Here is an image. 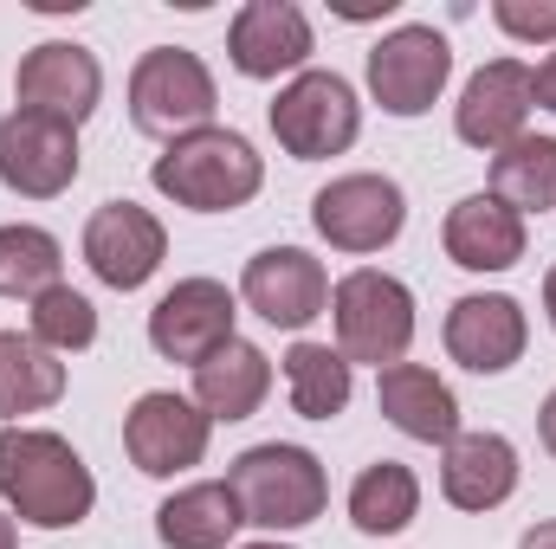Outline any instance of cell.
<instances>
[{"instance_id": "6da1fadb", "label": "cell", "mask_w": 556, "mask_h": 549, "mask_svg": "<svg viewBox=\"0 0 556 549\" xmlns=\"http://www.w3.org/2000/svg\"><path fill=\"white\" fill-rule=\"evenodd\" d=\"M0 505L33 531H78L98 505V478L52 426H0Z\"/></svg>"}, {"instance_id": "7a4b0ae2", "label": "cell", "mask_w": 556, "mask_h": 549, "mask_svg": "<svg viewBox=\"0 0 556 549\" xmlns=\"http://www.w3.org/2000/svg\"><path fill=\"white\" fill-rule=\"evenodd\" d=\"M149 181H155V194H168L188 214H233V207H247L266 188V155L240 137V130L207 124L194 137L168 142L155 155Z\"/></svg>"}, {"instance_id": "3957f363", "label": "cell", "mask_w": 556, "mask_h": 549, "mask_svg": "<svg viewBox=\"0 0 556 549\" xmlns=\"http://www.w3.org/2000/svg\"><path fill=\"white\" fill-rule=\"evenodd\" d=\"M227 491L240 505V524L253 531H304L324 518L330 505V478L317 465L311 446H291V439H266V446H247L233 465H227Z\"/></svg>"}, {"instance_id": "277c9868", "label": "cell", "mask_w": 556, "mask_h": 549, "mask_svg": "<svg viewBox=\"0 0 556 549\" xmlns=\"http://www.w3.org/2000/svg\"><path fill=\"white\" fill-rule=\"evenodd\" d=\"M330 323H337V356L350 369H395L408 362L415 343V291L395 272L356 266L350 278L330 284Z\"/></svg>"}, {"instance_id": "5b68a950", "label": "cell", "mask_w": 556, "mask_h": 549, "mask_svg": "<svg viewBox=\"0 0 556 549\" xmlns=\"http://www.w3.org/2000/svg\"><path fill=\"white\" fill-rule=\"evenodd\" d=\"M220 111V91H214V72L201 65V52L188 46H149L130 72V117L149 137H194L207 130Z\"/></svg>"}, {"instance_id": "8992f818", "label": "cell", "mask_w": 556, "mask_h": 549, "mask_svg": "<svg viewBox=\"0 0 556 549\" xmlns=\"http://www.w3.org/2000/svg\"><path fill=\"white\" fill-rule=\"evenodd\" d=\"M266 117H273V137L291 162L343 155L350 142L363 137V104H356L350 78H337V72H298L273 98Z\"/></svg>"}, {"instance_id": "52a82bcc", "label": "cell", "mask_w": 556, "mask_h": 549, "mask_svg": "<svg viewBox=\"0 0 556 549\" xmlns=\"http://www.w3.org/2000/svg\"><path fill=\"white\" fill-rule=\"evenodd\" d=\"M311 227H317V240L324 246H337V253H382V246H395L402 240V227H408V194H402V181L395 175H337L330 188H317L311 194Z\"/></svg>"}, {"instance_id": "ba28073f", "label": "cell", "mask_w": 556, "mask_h": 549, "mask_svg": "<svg viewBox=\"0 0 556 549\" xmlns=\"http://www.w3.org/2000/svg\"><path fill=\"white\" fill-rule=\"evenodd\" d=\"M453 78V46L433 26H395L369 46V98L389 117H427Z\"/></svg>"}, {"instance_id": "9c48e42d", "label": "cell", "mask_w": 556, "mask_h": 549, "mask_svg": "<svg viewBox=\"0 0 556 549\" xmlns=\"http://www.w3.org/2000/svg\"><path fill=\"white\" fill-rule=\"evenodd\" d=\"M233 317H240V297H233L220 278H181V284L162 291L155 310H149V349H155L162 362L201 369L214 349L233 343Z\"/></svg>"}, {"instance_id": "30bf717a", "label": "cell", "mask_w": 556, "mask_h": 549, "mask_svg": "<svg viewBox=\"0 0 556 549\" xmlns=\"http://www.w3.org/2000/svg\"><path fill=\"white\" fill-rule=\"evenodd\" d=\"M207 439H214V420L175 388H149L124 413V452L142 478H175V472L201 465Z\"/></svg>"}, {"instance_id": "8fae6325", "label": "cell", "mask_w": 556, "mask_h": 549, "mask_svg": "<svg viewBox=\"0 0 556 549\" xmlns=\"http://www.w3.org/2000/svg\"><path fill=\"white\" fill-rule=\"evenodd\" d=\"M85 155H78V130L39 111H7L0 117V188L20 201H52L78 181Z\"/></svg>"}, {"instance_id": "7c38bea8", "label": "cell", "mask_w": 556, "mask_h": 549, "mask_svg": "<svg viewBox=\"0 0 556 549\" xmlns=\"http://www.w3.org/2000/svg\"><path fill=\"white\" fill-rule=\"evenodd\" d=\"M531 104H538V65H525V59H492V65H479V72L466 78V91H459V104H453V137L466 142V149L498 155V149H511V142L525 137Z\"/></svg>"}, {"instance_id": "4fadbf2b", "label": "cell", "mask_w": 556, "mask_h": 549, "mask_svg": "<svg viewBox=\"0 0 556 549\" xmlns=\"http://www.w3.org/2000/svg\"><path fill=\"white\" fill-rule=\"evenodd\" d=\"M13 98H20V111L59 117V124L78 130L98 111V98H104V65L78 39H39L20 59V72H13Z\"/></svg>"}, {"instance_id": "5bb4252c", "label": "cell", "mask_w": 556, "mask_h": 549, "mask_svg": "<svg viewBox=\"0 0 556 549\" xmlns=\"http://www.w3.org/2000/svg\"><path fill=\"white\" fill-rule=\"evenodd\" d=\"M162 259H168V233H162V220L149 207H137V201H104L85 220V266L98 272V284L142 291L149 278L162 272Z\"/></svg>"}, {"instance_id": "9a60e30c", "label": "cell", "mask_w": 556, "mask_h": 549, "mask_svg": "<svg viewBox=\"0 0 556 549\" xmlns=\"http://www.w3.org/2000/svg\"><path fill=\"white\" fill-rule=\"evenodd\" d=\"M240 297H247V310L266 317L273 330H304L311 317L330 310V272H324V259H311L304 246H266V253L247 259Z\"/></svg>"}, {"instance_id": "2e32d148", "label": "cell", "mask_w": 556, "mask_h": 549, "mask_svg": "<svg viewBox=\"0 0 556 549\" xmlns=\"http://www.w3.org/2000/svg\"><path fill=\"white\" fill-rule=\"evenodd\" d=\"M311 52H317V39H311V20H304V7H291V0H247L240 13H233V26H227V59H233V72L240 78H298V72H311Z\"/></svg>"}, {"instance_id": "e0dca14e", "label": "cell", "mask_w": 556, "mask_h": 549, "mask_svg": "<svg viewBox=\"0 0 556 549\" xmlns=\"http://www.w3.org/2000/svg\"><path fill=\"white\" fill-rule=\"evenodd\" d=\"M525 343H531V323H525V304L505 297V291H472L446 310V356L472 375H505L525 362Z\"/></svg>"}, {"instance_id": "ac0fdd59", "label": "cell", "mask_w": 556, "mask_h": 549, "mask_svg": "<svg viewBox=\"0 0 556 549\" xmlns=\"http://www.w3.org/2000/svg\"><path fill=\"white\" fill-rule=\"evenodd\" d=\"M518 446L505 433H453L440 446V498L453 511H498L518 491Z\"/></svg>"}, {"instance_id": "d6986e66", "label": "cell", "mask_w": 556, "mask_h": 549, "mask_svg": "<svg viewBox=\"0 0 556 549\" xmlns=\"http://www.w3.org/2000/svg\"><path fill=\"white\" fill-rule=\"evenodd\" d=\"M440 246L459 272H511L525 259L531 233H525V214H511L498 194H466V201H453Z\"/></svg>"}, {"instance_id": "ffe728a7", "label": "cell", "mask_w": 556, "mask_h": 549, "mask_svg": "<svg viewBox=\"0 0 556 549\" xmlns=\"http://www.w3.org/2000/svg\"><path fill=\"white\" fill-rule=\"evenodd\" d=\"M376 408H382V420H389L395 433H408L420 446H446V439L459 433V401H453V388H446L433 369H420V362H395V369L376 375Z\"/></svg>"}, {"instance_id": "44dd1931", "label": "cell", "mask_w": 556, "mask_h": 549, "mask_svg": "<svg viewBox=\"0 0 556 549\" xmlns=\"http://www.w3.org/2000/svg\"><path fill=\"white\" fill-rule=\"evenodd\" d=\"M266 395H273V356L247 336H233L194 369V408L207 420H253L266 408Z\"/></svg>"}, {"instance_id": "7402d4cb", "label": "cell", "mask_w": 556, "mask_h": 549, "mask_svg": "<svg viewBox=\"0 0 556 549\" xmlns=\"http://www.w3.org/2000/svg\"><path fill=\"white\" fill-rule=\"evenodd\" d=\"M240 531V505L220 478H201V485H181L155 505V537L162 549H227Z\"/></svg>"}, {"instance_id": "603a6c76", "label": "cell", "mask_w": 556, "mask_h": 549, "mask_svg": "<svg viewBox=\"0 0 556 549\" xmlns=\"http://www.w3.org/2000/svg\"><path fill=\"white\" fill-rule=\"evenodd\" d=\"M59 395H65V362L33 336L0 330V420L20 426L26 413H46Z\"/></svg>"}, {"instance_id": "cb8c5ba5", "label": "cell", "mask_w": 556, "mask_h": 549, "mask_svg": "<svg viewBox=\"0 0 556 549\" xmlns=\"http://www.w3.org/2000/svg\"><path fill=\"white\" fill-rule=\"evenodd\" d=\"M420 518V478L402 465V459H376L356 472L350 485V524L363 537H402Z\"/></svg>"}, {"instance_id": "d4e9b609", "label": "cell", "mask_w": 556, "mask_h": 549, "mask_svg": "<svg viewBox=\"0 0 556 549\" xmlns=\"http://www.w3.org/2000/svg\"><path fill=\"white\" fill-rule=\"evenodd\" d=\"M285 395L298 420H337L356 395V369L330 343H291L285 349Z\"/></svg>"}, {"instance_id": "484cf974", "label": "cell", "mask_w": 556, "mask_h": 549, "mask_svg": "<svg viewBox=\"0 0 556 549\" xmlns=\"http://www.w3.org/2000/svg\"><path fill=\"white\" fill-rule=\"evenodd\" d=\"M511 214H551L556 207V137H525L492 155V188Z\"/></svg>"}, {"instance_id": "4316f807", "label": "cell", "mask_w": 556, "mask_h": 549, "mask_svg": "<svg viewBox=\"0 0 556 549\" xmlns=\"http://www.w3.org/2000/svg\"><path fill=\"white\" fill-rule=\"evenodd\" d=\"M65 272V246L46 227H0V297H39Z\"/></svg>"}, {"instance_id": "83f0119b", "label": "cell", "mask_w": 556, "mask_h": 549, "mask_svg": "<svg viewBox=\"0 0 556 549\" xmlns=\"http://www.w3.org/2000/svg\"><path fill=\"white\" fill-rule=\"evenodd\" d=\"M26 336L46 343L52 356H78V349L98 343V304L85 291H72V284H52V291L33 297V330Z\"/></svg>"}, {"instance_id": "f1b7e54d", "label": "cell", "mask_w": 556, "mask_h": 549, "mask_svg": "<svg viewBox=\"0 0 556 549\" xmlns=\"http://www.w3.org/2000/svg\"><path fill=\"white\" fill-rule=\"evenodd\" d=\"M492 20L525 46H556V0H492Z\"/></svg>"}, {"instance_id": "f546056e", "label": "cell", "mask_w": 556, "mask_h": 549, "mask_svg": "<svg viewBox=\"0 0 556 549\" xmlns=\"http://www.w3.org/2000/svg\"><path fill=\"white\" fill-rule=\"evenodd\" d=\"M538 111H556V52L538 65Z\"/></svg>"}, {"instance_id": "4dcf8cb0", "label": "cell", "mask_w": 556, "mask_h": 549, "mask_svg": "<svg viewBox=\"0 0 556 549\" xmlns=\"http://www.w3.org/2000/svg\"><path fill=\"white\" fill-rule=\"evenodd\" d=\"M538 439H544V452L556 459V395L544 401V408H538Z\"/></svg>"}, {"instance_id": "1f68e13d", "label": "cell", "mask_w": 556, "mask_h": 549, "mask_svg": "<svg viewBox=\"0 0 556 549\" xmlns=\"http://www.w3.org/2000/svg\"><path fill=\"white\" fill-rule=\"evenodd\" d=\"M518 549H556V518L551 524H531V531L518 537Z\"/></svg>"}, {"instance_id": "d6a6232c", "label": "cell", "mask_w": 556, "mask_h": 549, "mask_svg": "<svg viewBox=\"0 0 556 549\" xmlns=\"http://www.w3.org/2000/svg\"><path fill=\"white\" fill-rule=\"evenodd\" d=\"M0 549H20V524H13V511H0Z\"/></svg>"}, {"instance_id": "836d02e7", "label": "cell", "mask_w": 556, "mask_h": 549, "mask_svg": "<svg viewBox=\"0 0 556 549\" xmlns=\"http://www.w3.org/2000/svg\"><path fill=\"white\" fill-rule=\"evenodd\" d=\"M544 310H551V330H556V266H551V278H544Z\"/></svg>"}, {"instance_id": "e575fe53", "label": "cell", "mask_w": 556, "mask_h": 549, "mask_svg": "<svg viewBox=\"0 0 556 549\" xmlns=\"http://www.w3.org/2000/svg\"><path fill=\"white\" fill-rule=\"evenodd\" d=\"M247 549H291V544H278V537H273V544H247Z\"/></svg>"}]
</instances>
